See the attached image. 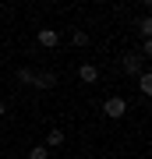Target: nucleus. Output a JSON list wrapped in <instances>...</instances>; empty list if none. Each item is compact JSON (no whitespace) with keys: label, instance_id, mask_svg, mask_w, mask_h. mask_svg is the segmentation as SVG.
<instances>
[{"label":"nucleus","instance_id":"f257e3e1","mask_svg":"<svg viewBox=\"0 0 152 159\" xmlns=\"http://www.w3.org/2000/svg\"><path fill=\"white\" fill-rule=\"evenodd\" d=\"M103 113H106V117H113V120H117V117H124V113H127V102H124V99H120V96H110L106 102H103Z\"/></svg>","mask_w":152,"mask_h":159},{"label":"nucleus","instance_id":"f03ea898","mask_svg":"<svg viewBox=\"0 0 152 159\" xmlns=\"http://www.w3.org/2000/svg\"><path fill=\"white\" fill-rule=\"evenodd\" d=\"M57 43H60V32H57V29H39V46H46V50H53Z\"/></svg>","mask_w":152,"mask_h":159},{"label":"nucleus","instance_id":"7ed1b4c3","mask_svg":"<svg viewBox=\"0 0 152 159\" xmlns=\"http://www.w3.org/2000/svg\"><path fill=\"white\" fill-rule=\"evenodd\" d=\"M141 60H145V57H138V53H127V57H124V71L138 78V74H141Z\"/></svg>","mask_w":152,"mask_h":159},{"label":"nucleus","instance_id":"20e7f679","mask_svg":"<svg viewBox=\"0 0 152 159\" xmlns=\"http://www.w3.org/2000/svg\"><path fill=\"white\" fill-rule=\"evenodd\" d=\"M78 78L85 81V85H92V81H99V71H96V64H81V67H78Z\"/></svg>","mask_w":152,"mask_h":159},{"label":"nucleus","instance_id":"39448f33","mask_svg":"<svg viewBox=\"0 0 152 159\" xmlns=\"http://www.w3.org/2000/svg\"><path fill=\"white\" fill-rule=\"evenodd\" d=\"M53 85H57V74H53V71L35 74V89H53Z\"/></svg>","mask_w":152,"mask_h":159},{"label":"nucleus","instance_id":"423d86ee","mask_svg":"<svg viewBox=\"0 0 152 159\" xmlns=\"http://www.w3.org/2000/svg\"><path fill=\"white\" fill-rule=\"evenodd\" d=\"M138 92H141V96H152V74L149 71L138 74Z\"/></svg>","mask_w":152,"mask_h":159},{"label":"nucleus","instance_id":"0eeeda50","mask_svg":"<svg viewBox=\"0 0 152 159\" xmlns=\"http://www.w3.org/2000/svg\"><path fill=\"white\" fill-rule=\"evenodd\" d=\"M18 81L21 85H35V71L32 67H18Z\"/></svg>","mask_w":152,"mask_h":159},{"label":"nucleus","instance_id":"6e6552de","mask_svg":"<svg viewBox=\"0 0 152 159\" xmlns=\"http://www.w3.org/2000/svg\"><path fill=\"white\" fill-rule=\"evenodd\" d=\"M57 145H64V131H50V134H46V148H57Z\"/></svg>","mask_w":152,"mask_h":159},{"label":"nucleus","instance_id":"1a4fd4ad","mask_svg":"<svg viewBox=\"0 0 152 159\" xmlns=\"http://www.w3.org/2000/svg\"><path fill=\"white\" fill-rule=\"evenodd\" d=\"M135 29L141 32V39H149V35H152V21H149V18H138V21H135Z\"/></svg>","mask_w":152,"mask_h":159},{"label":"nucleus","instance_id":"9d476101","mask_svg":"<svg viewBox=\"0 0 152 159\" xmlns=\"http://www.w3.org/2000/svg\"><path fill=\"white\" fill-rule=\"evenodd\" d=\"M71 43H74V46H85V43H89V32L74 29V32H71Z\"/></svg>","mask_w":152,"mask_h":159},{"label":"nucleus","instance_id":"9b49d317","mask_svg":"<svg viewBox=\"0 0 152 159\" xmlns=\"http://www.w3.org/2000/svg\"><path fill=\"white\" fill-rule=\"evenodd\" d=\"M28 159H46V145H35L32 152H28Z\"/></svg>","mask_w":152,"mask_h":159},{"label":"nucleus","instance_id":"f8f14e48","mask_svg":"<svg viewBox=\"0 0 152 159\" xmlns=\"http://www.w3.org/2000/svg\"><path fill=\"white\" fill-rule=\"evenodd\" d=\"M0 117H4V102H0Z\"/></svg>","mask_w":152,"mask_h":159}]
</instances>
